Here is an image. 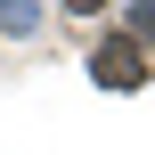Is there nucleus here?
Masks as SVG:
<instances>
[{
	"label": "nucleus",
	"mask_w": 155,
	"mask_h": 155,
	"mask_svg": "<svg viewBox=\"0 0 155 155\" xmlns=\"http://www.w3.org/2000/svg\"><path fill=\"white\" fill-rule=\"evenodd\" d=\"M90 74H98V82H106V90H123V82H139V74H147V65H139V41H131V33H123V41H106V49H98V65H90Z\"/></svg>",
	"instance_id": "f257e3e1"
},
{
	"label": "nucleus",
	"mask_w": 155,
	"mask_h": 155,
	"mask_svg": "<svg viewBox=\"0 0 155 155\" xmlns=\"http://www.w3.org/2000/svg\"><path fill=\"white\" fill-rule=\"evenodd\" d=\"M65 8H74V16H90V8H106V0H65Z\"/></svg>",
	"instance_id": "f03ea898"
}]
</instances>
